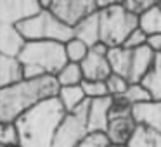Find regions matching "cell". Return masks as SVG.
<instances>
[{"mask_svg":"<svg viewBox=\"0 0 161 147\" xmlns=\"http://www.w3.org/2000/svg\"><path fill=\"white\" fill-rule=\"evenodd\" d=\"M111 147H126V145H111Z\"/></svg>","mask_w":161,"mask_h":147,"instance_id":"32","label":"cell"},{"mask_svg":"<svg viewBox=\"0 0 161 147\" xmlns=\"http://www.w3.org/2000/svg\"><path fill=\"white\" fill-rule=\"evenodd\" d=\"M123 99H125V101L128 102L132 107H135V106H140V104H146V102L153 101L151 94L146 90V88H144L142 83H130V87H128V90L125 92Z\"/></svg>","mask_w":161,"mask_h":147,"instance_id":"24","label":"cell"},{"mask_svg":"<svg viewBox=\"0 0 161 147\" xmlns=\"http://www.w3.org/2000/svg\"><path fill=\"white\" fill-rule=\"evenodd\" d=\"M126 147H161V133L144 125H137Z\"/></svg>","mask_w":161,"mask_h":147,"instance_id":"20","label":"cell"},{"mask_svg":"<svg viewBox=\"0 0 161 147\" xmlns=\"http://www.w3.org/2000/svg\"><path fill=\"white\" fill-rule=\"evenodd\" d=\"M87 111L88 101L73 112H68L61 121L56 135H54L52 147H78V144L87 137Z\"/></svg>","mask_w":161,"mask_h":147,"instance_id":"6","label":"cell"},{"mask_svg":"<svg viewBox=\"0 0 161 147\" xmlns=\"http://www.w3.org/2000/svg\"><path fill=\"white\" fill-rule=\"evenodd\" d=\"M18 61L23 68V80L56 76L68 64L64 43L59 42H26Z\"/></svg>","mask_w":161,"mask_h":147,"instance_id":"3","label":"cell"},{"mask_svg":"<svg viewBox=\"0 0 161 147\" xmlns=\"http://www.w3.org/2000/svg\"><path fill=\"white\" fill-rule=\"evenodd\" d=\"M156 56L158 54H154L147 45L133 50V54H132V68H130V76H128L130 83H140V81L146 78V74L151 71L154 61H156Z\"/></svg>","mask_w":161,"mask_h":147,"instance_id":"12","label":"cell"},{"mask_svg":"<svg viewBox=\"0 0 161 147\" xmlns=\"http://www.w3.org/2000/svg\"><path fill=\"white\" fill-rule=\"evenodd\" d=\"M121 4L130 14H133V16L139 18V16L144 14L149 7H153L156 2H154V0H126V2H121Z\"/></svg>","mask_w":161,"mask_h":147,"instance_id":"28","label":"cell"},{"mask_svg":"<svg viewBox=\"0 0 161 147\" xmlns=\"http://www.w3.org/2000/svg\"><path fill=\"white\" fill-rule=\"evenodd\" d=\"M106 87H108L109 97H123L125 92L128 90V87H130V81L126 80V78L119 76V74L113 73L111 76L106 80Z\"/></svg>","mask_w":161,"mask_h":147,"instance_id":"26","label":"cell"},{"mask_svg":"<svg viewBox=\"0 0 161 147\" xmlns=\"http://www.w3.org/2000/svg\"><path fill=\"white\" fill-rule=\"evenodd\" d=\"M40 11V0H0V26H19Z\"/></svg>","mask_w":161,"mask_h":147,"instance_id":"8","label":"cell"},{"mask_svg":"<svg viewBox=\"0 0 161 147\" xmlns=\"http://www.w3.org/2000/svg\"><path fill=\"white\" fill-rule=\"evenodd\" d=\"M81 88H83V94L87 97V101H95V99H104L109 97L108 94V87H106V81H81Z\"/></svg>","mask_w":161,"mask_h":147,"instance_id":"25","label":"cell"},{"mask_svg":"<svg viewBox=\"0 0 161 147\" xmlns=\"http://www.w3.org/2000/svg\"><path fill=\"white\" fill-rule=\"evenodd\" d=\"M140 83L151 94L153 101H161V54L156 56V61H154L151 71L146 74V78Z\"/></svg>","mask_w":161,"mask_h":147,"instance_id":"21","label":"cell"},{"mask_svg":"<svg viewBox=\"0 0 161 147\" xmlns=\"http://www.w3.org/2000/svg\"><path fill=\"white\" fill-rule=\"evenodd\" d=\"M66 116L57 97L33 106L14 123L18 130V147H52L54 135Z\"/></svg>","mask_w":161,"mask_h":147,"instance_id":"1","label":"cell"},{"mask_svg":"<svg viewBox=\"0 0 161 147\" xmlns=\"http://www.w3.org/2000/svg\"><path fill=\"white\" fill-rule=\"evenodd\" d=\"M56 81L59 87H75V85H81L83 81V71H81L80 64L68 63L59 73L56 74Z\"/></svg>","mask_w":161,"mask_h":147,"instance_id":"22","label":"cell"},{"mask_svg":"<svg viewBox=\"0 0 161 147\" xmlns=\"http://www.w3.org/2000/svg\"><path fill=\"white\" fill-rule=\"evenodd\" d=\"M132 116L137 125H144L154 132L161 133V101H149L132 107Z\"/></svg>","mask_w":161,"mask_h":147,"instance_id":"13","label":"cell"},{"mask_svg":"<svg viewBox=\"0 0 161 147\" xmlns=\"http://www.w3.org/2000/svg\"><path fill=\"white\" fill-rule=\"evenodd\" d=\"M64 50H66V57L68 63H75V64H81L85 61V57L90 52V47L87 43H83L78 38H71L69 42L64 43Z\"/></svg>","mask_w":161,"mask_h":147,"instance_id":"23","label":"cell"},{"mask_svg":"<svg viewBox=\"0 0 161 147\" xmlns=\"http://www.w3.org/2000/svg\"><path fill=\"white\" fill-rule=\"evenodd\" d=\"M101 21V42L109 49L123 47L133 30L139 28V18L130 14L121 2H97Z\"/></svg>","mask_w":161,"mask_h":147,"instance_id":"4","label":"cell"},{"mask_svg":"<svg viewBox=\"0 0 161 147\" xmlns=\"http://www.w3.org/2000/svg\"><path fill=\"white\" fill-rule=\"evenodd\" d=\"M49 11L59 21L75 28L85 18L99 11L97 0H50Z\"/></svg>","mask_w":161,"mask_h":147,"instance_id":"7","label":"cell"},{"mask_svg":"<svg viewBox=\"0 0 161 147\" xmlns=\"http://www.w3.org/2000/svg\"><path fill=\"white\" fill-rule=\"evenodd\" d=\"M158 5H159V7H161V2H158Z\"/></svg>","mask_w":161,"mask_h":147,"instance_id":"33","label":"cell"},{"mask_svg":"<svg viewBox=\"0 0 161 147\" xmlns=\"http://www.w3.org/2000/svg\"><path fill=\"white\" fill-rule=\"evenodd\" d=\"M73 36L87 43L88 47H94L101 42V21H99V11L85 18L73 28Z\"/></svg>","mask_w":161,"mask_h":147,"instance_id":"15","label":"cell"},{"mask_svg":"<svg viewBox=\"0 0 161 147\" xmlns=\"http://www.w3.org/2000/svg\"><path fill=\"white\" fill-rule=\"evenodd\" d=\"M23 80V68L16 57L0 54V90Z\"/></svg>","mask_w":161,"mask_h":147,"instance_id":"17","label":"cell"},{"mask_svg":"<svg viewBox=\"0 0 161 147\" xmlns=\"http://www.w3.org/2000/svg\"><path fill=\"white\" fill-rule=\"evenodd\" d=\"M57 101L61 102L63 109L68 112L76 111L80 106H83L87 102V97L83 94V88L81 85H75V87H59V92H57Z\"/></svg>","mask_w":161,"mask_h":147,"instance_id":"18","label":"cell"},{"mask_svg":"<svg viewBox=\"0 0 161 147\" xmlns=\"http://www.w3.org/2000/svg\"><path fill=\"white\" fill-rule=\"evenodd\" d=\"M135 128H137V121L133 119L132 114L119 116V118L109 119L106 135H108L111 145H128Z\"/></svg>","mask_w":161,"mask_h":147,"instance_id":"11","label":"cell"},{"mask_svg":"<svg viewBox=\"0 0 161 147\" xmlns=\"http://www.w3.org/2000/svg\"><path fill=\"white\" fill-rule=\"evenodd\" d=\"M144 45H147V35L140 28L133 30V31L130 33V36L125 40V43H123V47L128 49V50H137Z\"/></svg>","mask_w":161,"mask_h":147,"instance_id":"30","label":"cell"},{"mask_svg":"<svg viewBox=\"0 0 161 147\" xmlns=\"http://www.w3.org/2000/svg\"><path fill=\"white\" fill-rule=\"evenodd\" d=\"M0 145L18 147V130L14 123H0Z\"/></svg>","mask_w":161,"mask_h":147,"instance_id":"27","label":"cell"},{"mask_svg":"<svg viewBox=\"0 0 161 147\" xmlns=\"http://www.w3.org/2000/svg\"><path fill=\"white\" fill-rule=\"evenodd\" d=\"M139 28L149 35H161V7L158 5V2L149 7L144 14L139 16Z\"/></svg>","mask_w":161,"mask_h":147,"instance_id":"19","label":"cell"},{"mask_svg":"<svg viewBox=\"0 0 161 147\" xmlns=\"http://www.w3.org/2000/svg\"><path fill=\"white\" fill-rule=\"evenodd\" d=\"M78 147H111V142L106 133H87Z\"/></svg>","mask_w":161,"mask_h":147,"instance_id":"29","label":"cell"},{"mask_svg":"<svg viewBox=\"0 0 161 147\" xmlns=\"http://www.w3.org/2000/svg\"><path fill=\"white\" fill-rule=\"evenodd\" d=\"M132 54L133 50H128L125 47H114L108 52V63L114 74L126 78L130 76V68H132Z\"/></svg>","mask_w":161,"mask_h":147,"instance_id":"16","label":"cell"},{"mask_svg":"<svg viewBox=\"0 0 161 147\" xmlns=\"http://www.w3.org/2000/svg\"><path fill=\"white\" fill-rule=\"evenodd\" d=\"M0 147H2V145H0Z\"/></svg>","mask_w":161,"mask_h":147,"instance_id":"34","label":"cell"},{"mask_svg":"<svg viewBox=\"0 0 161 147\" xmlns=\"http://www.w3.org/2000/svg\"><path fill=\"white\" fill-rule=\"evenodd\" d=\"M83 71V80L87 81H106L113 74L108 63V56L90 50L85 61L80 64Z\"/></svg>","mask_w":161,"mask_h":147,"instance_id":"10","label":"cell"},{"mask_svg":"<svg viewBox=\"0 0 161 147\" xmlns=\"http://www.w3.org/2000/svg\"><path fill=\"white\" fill-rule=\"evenodd\" d=\"M25 45L26 40L18 26H0V54L18 59Z\"/></svg>","mask_w":161,"mask_h":147,"instance_id":"14","label":"cell"},{"mask_svg":"<svg viewBox=\"0 0 161 147\" xmlns=\"http://www.w3.org/2000/svg\"><path fill=\"white\" fill-rule=\"evenodd\" d=\"M26 42H59L66 43L73 38V28L64 24L49 9H42L36 16L18 26Z\"/></svg>","mask_w":161,"mask_h":147,"instance_id":"5","label":"cell"},{"mask_svg":"<svg viewBox=\"0 0 161 147\" xmlns=\"http://www.w3.org/2000/svg\"><path fill=\"white\" fill-rule=\"evenodd\" d=\"M59 85L56 76L21 80L0 90V123H16L26 111L45 99L56 97Z\"/></svg>","mask_w":161,"mask_h":147,"instance_id":"2","label":"cell"},{"mask_svg":"<svg viewBox=\"0 0 161 147\" xmlns=\"http://www.w3.org/2000/svg\"><path fill=\"white\" fill-rule=\"evenodd\" d=\"M147 47L154 54H161V35H149L147 36Z\"/></svg>","mask_w":161,"mask_h":147,"instance_id":"31","label":"cell"},{"mask_svg":"<svg viewBox=\"0 0 161 147\" xmlns=\"http://www.w3.org/2000/svg\"><path fill=\"white\" fill-rule=\"evenodd\" d=\"M111 102H113V97L88 101V111H87L88 133H106V130L109 126Z\"/></svg>","mask_w":161,"mask_h":147,"instance_id":"9","label":"cell"}]
</instances>
